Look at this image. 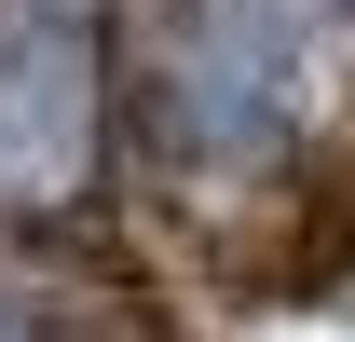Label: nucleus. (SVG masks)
Segmentation results:
<instances>
[{"mask_svg":"<svg viewBox=\"0 0 355 342\" xmlns=\"http://www.w3.org/2000/svg\"><path fill=\"white\" fill-rule=\"evenodd\" d=\"M328 83V0H164L137 124L178 178H246L314 124Z\"/></svg>","mask_w":355,"mask_h":342,"instance_id":"f257e3e1","label":"nucleus"},{"mask_svg":"<svg viewBox=\"0 0 355 342\" xmlns=\"http://www.w3.org/2000/svg\"><path fill=\"white\" fill-rule=\"evenodd\" d=\"M110 192V28L0 0V233H55Z\"/></svg>","mask_w":355,"mask_h":342,"instance_id":"f03ea898","label":"nucleus"},{"mask_svg":"<svg viewBox=\"0 0 355 342\" xmlns=\"http://www.w3.org/2000/svg\"><path fill=\"white\" fill-rule=\"evenodd\" d=\"M0 342H42V301L14 288V274H0Z\"/></svg>","mask_w":355,"mask_h":342,"instance_id":"7ed1b4c3","label":"nucleus"}]
</instances>
